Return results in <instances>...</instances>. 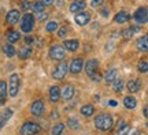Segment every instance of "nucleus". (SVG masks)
I'll return each mask as SVG.
<instances>
[{"label":"nucleus","instance_id":"nucleus-1","mask_svg":"<svg viewBox=\"0 0 148 135\" xmlns=\"http://www.w3.org/2000/svg\"><path fill=\"white\" fill-rule=\"evenodd\" d=\"M95 127L99 128L100 131H108L114 124V120L111 117L110 113H100L99 116L95 117Z\"/></svg>","mask_w":148,"mask_h":135},{"label":"nucleus","instance_id":"nucleus-2","mask_svg":"<svg viewBox=\"0 0 148 135\" xmlns=\"http://www.w3.org/2000/svg\"><path fill=\"white\" fill-rule=\"evenodd\" d=\"M85 73L88 74L93 81H96V82H100L101 79H103L101 75L99 74V63L95 59L86 62V64H85Z\"/></svg>","mask_w":148,"mask_h":135},{"label":"nucleus","instance_id":"nucleus-3","mask_svg":"<svg viewBox=\"0 0 148 135\" xmlns=\"http://www.w3.org/2000/svg\"><path fill=\"white\" fill-rule=\"evenodd\" d=\"M40 131H41V127L33 121H26L21 127V135H36Z\"/></svg>","mask_w":148,"mask_h":135},{"label":"nucleus","instance_id":"nucleus-4","mask_svg":"<svg viewBox=\"0 0 148 135\" xmlns=\"http://www.w3.org/2000/svg\"><path fill=\"white\" fill-rule=\"evenodd\" d=\"M66 56V49L62 45H53L49 49V57L53 60H63Z\"/></svg>","mask_w":148,"mask_h":135},{"label":"nucleus","instance_id":"nucleus-5","mask_svg":"<svg viewBox=\"0 0 148 135\" xmlns=\"http://www.w3.org/2000/svg\"><path fill=\"white\" fill-rule=\"evenodd\" d=\"M19 92V77L16 74H12L10 77V83H8V93L11 97H15Z\"/></svg>","mask_w":148,"mask_h":135},{"label":"nucleus","instance_id":"nucleus-6","mask_svg":"<svg viewBox=\"0 0 148 135\" xmlns=\"http://www.w3.org/2000/svg\"><path fill=\"white\" fill-rule=\"evenodd\" d=\"M33 26H34V18H33V15L32 14H25V16L22 18V23H21L22 31L29 33V31L33 30Z\"/></svg>","mask_w":148,"mask_h":135},{"label":"nucleus","instance_id":"nucleus-7","mask_svg":"<svg viewBox=\"0 0 148 135\" xmlns=\"http://www.w3.org/2000/svg\"><path fill=\"white\" fill-rule=\"evenodd\" d=\"M66 74H67V64L64 62H62L55 67V70H53V73H52V77H53V79L60 81V79H63L66 77Z\"/></svg>","mask_w":148,"mask_h":135},{"label":"nucleus","instance_id":"nucleus-8","mask_svg":"<svg viewBox=\"0 0 148 135\" xmlns=\"http://www.w3.org/2000/svg\"><path fill=\"white\" fill-rule=\"evenodd\" d=\"M134 19L138 25H143L145 22H148V8L147 7H140L138 10L134 12Z\"/></svg>","mask_w":148,"mask_h":135},{"label":"nucleus","instance_id":"nucleus-9","mask_svg":"<svg viewBox=\"0 0 148 135\" xmlns=\"http://www.w3.org/2000/svg\"><path fill=\"white\" fill-rule=\"evenodd\" d=\"M44 111H45V107H44V102H42L41 100L34 101V102L32 104V107H30V112H32V115L33 116H36V117L42 116Z\"/></svg>","mask_w":148,"mask_h":135},{"label":"nucleus","instance_id":"nucleus-10","mask_svg":"<svg viewBox=\"0 0 148 135\" xmlns=\"http://www.w3.org/2000/svg\"><path fill=\"white\" fill-rule=\"evenodd\" d=\"M74 96V88L71 85H64L63 88L60 89V97L66 101H69V100L73 98Z\"/></svg>","mask_w":148,"mask_h":135},{"label":"nucleus","instance_id":"nucleus-11","mask_svg":"<svg viewBox=\"0 0 148 135\" xmlns=\"http://www.w3.org/2000/svg\"><path fill=\"white\" fill-rule=\"evenodd\" d=\"M89 21H90V14L86 12V11H81V12H78L75 15V22H77V25H79V26L86 25Z\"/></svg>","mask_w":148,"mask_h":135},{"label":"nucleus","instance_id":"nucleus-12","mask_svg":"<svg viewBox=\"0 0 148 135\" xmlns=\"http://www.w3.org/2000/svg\"><path fill=\"white\" fill-rule=\"evenodd\" d=\"M82 67H84V62H82L81 57H77V59H74L73 62L70 63V71H71V74L81 73Z\"/></svg>","mask_w":148,"mask_h":135},{"label":"nucleus","instance_id":"nucleus-13","mask_svg":"<svg viewBox=\"0 0 148 135\" xmlns=\"http://www.w3.org/2000/svg\"><path fill=\"white\" fill-rule=\"evenodd\" d=\"M136 47L141 52H148V34L138 38L137 41H136Z\"/></svg>","mask_w":148,"mask_h":135},{"label":"nucleus","instance_id":"nucleus-14","mask_svg":"<svg viewBox=\"0 0 148 135\" xmlns=\"http://www.w3.org/2000/svg\"><path fill=\"white\" fill-rule=\"evenodd\" d=\"M19 11L18 10H11L8 14H7V18H5V21L7 23H10V25H15L16 22L19 21Z\"/></svg>","mask_w":148,"mask_h":135},{"label":"nucleus","instance_id":"nucleus-15","mask_svg":"<svg viewBox=\"0 0 148 135\" xmlns=\"http://www.w3.org/2000/svg\"><path fill=\"white\" fill-rule=\"evenodd\" d=\"M85 5H86V3L84 0H75L70 4V11L71 12H81V11H84Z\"/></svg>","mask_w":148,"mask_h":135},{"label":"nucleus","instance_id":"nucleus-16","mask_svg":"<svg viewBox=\"0 0 148 135\" xmlns=\"http://www.w3.org/2000/svg\"><path fill=\"white\" fill-rule=\"evenodd\" d=\"M63 47L66 51H69V52H75L79 47V42L77 40H67V41H64Z\"/></svg>","mask_w":148,"mask_h":135},{"label":"nucleus","instance_id":"nucleus-17","mask_svg":"<svg viewBox=\"0 0 148 135\" xmlns=\"http://www.w3.org/2000/svg\"><path fill=\"white\" fill-rule=\"evenodd\" d=\"M127 90L130 92V93H137L138 90L141 89V83L138 79H132V81H129L127 82Z\"/></svg>","mask_w":148,"mask_h":135},{"label":"nucleus","instance_id":"nucleus-18","mask_svg":"<svg viewBox=\"0 0 148 135\" xmlns=\"http://www.w3.org/2000/svg\"><path fill=\"white\" fill-rule=\"evenodd\" d=\"M60 98V89L58 86H52L49 89V100L51 102H58Z\"/></svg>","mask_w":148,"mask_h":135},{"label":"nucleus","instance_id":"nucleus-19","mask_svg":"<svg viewBox=\"0 0 148 135\" xmlns=\"http://www.w3.org/2000/svg\"><path fill=\"white\" fill-rule=\"evenodd\" d=\"M137 31H140V26H133V27H127V29H123L122 30V36H123V38H132Z\"/></svg>","mask_w":148,"mask_h":135},{"label":"nucleus","instance_id":"nucleus-20","mask_svg":"<svg viewBox=\"0 0 148 135\" xmlns=\"http://www.w3.org/2000/svg\"><path fill=\"white\" fill-rule=\"evenodd\" d=\"M93 113H95V107L92 104H85L84 107H81V115H82V116L90 117Z\"/></svg>","mask_w":148,"mask_h":135},{"label":"nucleus","instance_id":"nucleus-21","mask_svg":"<svg viewBox=\"0 0 148 135\" xmlns=\"http://www.w3.org/2000/svg\"><path fill=\"white\" fill-rule=\"evenodd\" d=\"M19 38H21V34H19V31L16 30H10L7 33V40L10 44H14V42L19 41Z\"/></svg>","mask_w":148,"mask_h":135},{"label":"nucleus","instance_id":"nucleus-22","mask_svg":"<svg viewBox=\"0 0 148 135\" xmlns=\"http://www.w3.org/2000/svg\"><path fill=\"white\" fill-rule=\"evenodd\" d=\"M123 105H125V108H127V109H134L136 105H137V101H136L134 97L127 96V97H125V100H123Z\"/></svg>","mask_w":148,"mask_h":135},{"label":"nucleus","instance_id":"nucleus-23","mask_svg":"<svg viewBox=\"0 0 148 135\" xmlns=\"http://www.w3.org/2000/svg\"><path fill=\"white\" fill-rule=\"evenodd\" d=\"M114 19H115V22H118V23H125V22H127L130 19V16H129V14L125 12V11H119Z\"/></svg>","mask_w":148,"mask_h":135},{"label":"nucleus","instance_id":"nucleus-24","mask_svg":"<svg viewBox=\"0 0 148 135\" xmlns=\"http://www.w3.org/2000/svg\"><path fill=\"white\" fill-rule=\"evenodd\" d=\"M11 116H12V109H10V108L5 109L4 112H3V115H1V117H0V128L8 121V119H10Z\"/></svg>","mask_w":148,"mask_h":135},{"label":"nucleus","instance_id":"nucleus-25","mask_svg":"<svg viewBox=\"0 0 148 135\" xmlns=\"http://www.w3.org/2000/svg\"><path fill=\"white\" fill-rule=\"evenodd\" d=\"M32 48L30 47H22L19 51H18V56L21 57V59H27V57H30L32 55Z\"/></svg>","mask_w":148,"mask_h":135},{"label":"nucleus","instance_id":"nucleus-26","mask_svg":"<svg viewBox=\"0 0 148 135\" xmlns=\"http://www.w3.org/2000/svg\"><path fill=\"white\" fill-rule=\"evenodd\" d=\"M116 68H110L108 71L106 73V77H104V79H106V82H114L116 79Z\"/></svg>","mask_w":148,"mask_h":135},{"label":"nucleus","instance_id":"nucleus-27","mask_svg":"<svg viewBox=\"0 0 148 135\" xmlns=\"http://www.w3.org/2000/svg\"><path fill=\"white\" fill-rule=\"evenodd\" d=\"M3 52L7 55V57H14L15 55V48L12 47L11 44H7V45H3Z\"/></svg>","mask_w":148,"mask_h":135},{"label":"nucleus","instance_id":"nucleus-28","mask_svg":"<svg viewBox=\"0 0 148 135\" xmlns=\"http://www.w3.org/2000/svg\"><path fill=\"white\" fill-rule=\"evenodd\" d=\"M112 89H114L115 93H121L122 89H123V81L119 78H116L115 81L112 82Z\"/></svg>","mask_w":148,"mask_h":135},{"label":"nucleus","instance_id":"nucleus-29","mask_svg":"<svg viewBox=\"0 0 148 135\" xmlns=\"http://www.w3.org/2000/svg\"><path fill=\"white\" fill-rule=\"evenodd\" d=\"M5 96H7V85L4 81H0V102H4Z\"/></svg>","mask_w":148,"mask_h":135},{"label":"nucleus","instance_id":"nucleus-30","mask_svg":"<svg viewBox=\"0 0 148 135\" xmlns=\"http://www.w3.org/2000/svg\"><path fill=\"white\" fill-rule=\"evenodd\" d=\"M63 130H64V124H63V123H56V124L53 126L51 134H52V135H62V134H63Z\"/></svg>","mask_w":148,"mask_h":135},{"label":"nucleus","instance_id":"nucleus-31","mask_svg":"<svg viewBox=\"0 0 148 135\" xmlns=\"http://www.w3.org/2000/svg\"><path fill=\"white\" fill-rule=\"evenodd\" d=\"M67 126H69L71 130H78V128H79L78 119H75V117H70V119L67 120Z\"/></svg>","mask_w":148,"mask_h":135},{"label":"nucleus","instance_id":"nucleus-32","mask_svg":"<svg viewBox=\"0 0 148 135\" xmlns=\"http://www.w3.org/2000/svg\"><path fill=\"white\" fill-rule=\"evenodd\" d=\"M44 8L45 5L42 4V1H36L34 4L32 5V10L36 12V14H40V12H44Z\"/></svg>","mask_w":148,"mask_h":135},{"label":"nucleus","instance_id":"nucleus-33","mask_svg":"<svg viewBox=\"0 0 148 135\" xmlns=\"http://www.w3.org/2000/svg\"><path fill=\"white\" fill-rule=\"evenodd\" d=\"M137 70L140 71V73H148V62H145V60H141V62L137 64Z\"/></svg>","mask_w":148,"mask_h":135},{"label":"nucleus","instance_id":"nucleus-34","mask_svg":"<svg viewBox=\"0 0 148 135\" xmlns=\"http://www.w3.org/2000/svg\"><path fill=\"white\" fill-rule=\"evenodd\" d=\"M58 29V23L55 21H51V22H48L47 23V26H45V30L48 31V33H52V31H55Z\"/></svg>","mask_w":148,"mask_h":135},{"label":"nucleus","instance_id":"nucleus-35","mask_svg":"<svg viewBox=\"0 0 148 135\" xmlns=\"http://www.w3.org/2000/svg\"><path fill=\"white\" fill-rule=\"evenodd\" d=\"M130 131V126L129 124H123L122 127L118 128V135H127Z\"/></svg>","mask_w":148,"mask_h":135},{"label":"nucleus","instance_id":"nucleus-36","mask_svg":"<svg viewBox=\"0 0 148 135\" xmlns=\"http://www.w3.org/2000/svg\"><path fill=\"white\" fill-rule=\"evenodd\" d=\"M66 34H67V27L62 26L60 29H59V31H58V37H60V38H64V37H66Z\"/></svg>","mask_w":148,"mask_h":135},{"label":"nucleus","instance_id":"nucleus-37","mask_svg":"<svg viewBox=\"0 0 148 135\" xmlns=\"http://www.w3.org/2000/svg\"><path fill=\"white\" fill-rule=\"evenodd\" d=\"M103 3H104V0H90V5H92L93 8H96V7H100Z\"/></svg>","mask_w":148,"mask_h":135},{"label":"nucleus","instance_id":"nucleus-38","mask_svg":"<svg viewBox=\"0 0 148 135\" xmlns=\"http://www.w3.org/2000/svg\"><path fill=\"white\" fill-rule=\"evenodd\" d=\"M47 18H48L47 12H40V14H37V19H38V21H45Z\"/></svg>","mask_w":148,"mask_h":135},{"label":"nucleus","instance_id":"nucleus-39","mask_svg":"<svg viewBox=\"0 0 148 135\" xmlns=\"http://www.w3.org/2000/svg\"><path fill=\"white\" fill-rule=\"evenodd\" d=\"M30 7H32V5H30V3H29V1H26V0H25V1H22V4H21V8H22V10L27 11L29 8H30Z\"/></svg>","mask_w":148,"mask_h":135},{"label":"nucleus","instance_id":"nucleus-40","mask_svg":"<svg viewBox=\"0 0 148 135\" xmlns=\"http://www.w3.org/2000/svg\"><path fill=\"white\" fill-rule=\"evenodd\" d=\"M41 1H42V4L44 5H51V4H53L55 0H41Z\"/></svg>","mask_w":148,"mask_h":135},{"label":"nucleus","instance_id":"nucleus-41","mask_svg":"<svg viewBox=\"0 0 148 135\" xmlns=\"http://www.w3.org/2000/svg\"><path fill=\"white\" fill-rule=\"evenodd\" d=\"M25 42H26V44H32V42H33V37H30V36L25 37Z\"/></svg>","mask_w":148,"mask_h":135},{"label":"nucleus","instance_id":"nucleus-42","mask_svg":"<svg viewBox=\"0 0 148 135\" xmlns=\"http://www.w3.org/2000/svg\"><path fill=\"white\" fill-rule=\"evenodd\" d=\"M143 113H144V116H145V117H147V119H148V105H145V107H144V109H143Z\"/></svg>","mask_w":148,"mask_h":135},{"label":"nucleus","instance_id":"nucleus-43","mask_svg":"<svg viewBox=\"0 0 148 135\" xmlns=\"http://www.w3.org/2000/svg\"><path fill=\"white\" fill-rule=\"evenodd\" d=\"M55 3L58 7H63V0H55Z\"/></svg>","mask_w":148,"mask_h":135},{"label":"nucleus","instance_id":"nucleus-44","mask_svg":"<svg viewBox=\"0 0 148 135\" xmlns=\"http://www.w3.org/2000/svg\"><path fill=\"white\" fill-rule=\"evenodd\" d=\"M110 105L111 107H116V101L115 100H110Z\"/></svg>","mask_w":148,"mask_h":135},{"label":"nucleus","instance_id":"nucleus-45","mask_svg":"<svg viewBox=\"0 0 148 135\" xmlns=\"http://www.w3.org/2000/svg\"><path fill=\"white\" fill-rule=\"evenodd\" d=\"M101 15H103V16H108V11L103 10V11H101Z\"/></svg>","mask_w":148,"mask_h":135},{"label":"nucleus","instance_id":"nucleus-46","mask_svg":"<svg viewBox=\"0 0 148 135\" xmlns=\"http://www.w3.org/2000/svg\"><path fill=\"white\" fill-rule=\"evenodd\" d=\"M145 126H147V127H148V119H147V124H145Z\"/></svg>","mask_w":148,"mask_h":135},{"label":"nucleus","instance_id":"nucleus-47","mask_svg":"<svg viewBox=\"0 0 148 135\" xmlns=\"http://www.w3.org/2000/svg\"><path fill=\"white\" fill-rule=\"evenodd\" d=\"M0 104H1V102H0Z\"/></svg>","mask_w":148,"mask_h":135}]
</instances>
